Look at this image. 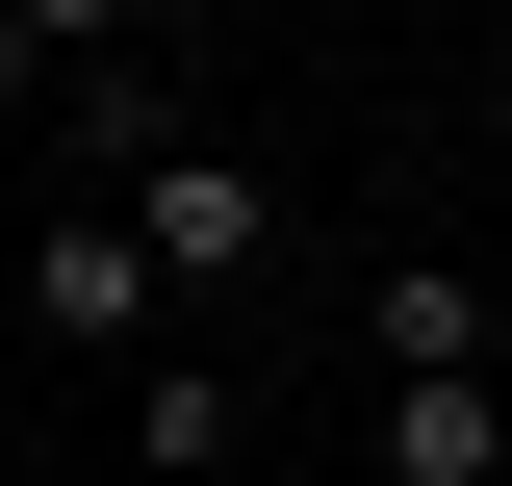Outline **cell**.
I'll return each mask as SVG.
<instances>
[{"label": "cell", "mask_w": 512, "mask_h": 486, "mask_svg": "<svg viewBox=\"0 0 512 486\" xmlns=\"http://www.w3.org/2000/svg\"><path fill=\"white\" fill-rule=\"evenodd\" d=\"M52 77H77V26H26V0H0V128L52 103Z\"/></svg>", "instance_id": "obj_6"}, {"label": "cell", "mask_w": 512, "mask_h": 486, "mask_svg": "<svg viewBox=\"0 0 512 486\" xmlns=\"http://www.w3.org/2000/svg\"><path fill=\"white\" fill-rule=\"evenodd\" d=\"M77 103H103V154H128V231H154V282H256V256H282V180H256L231 128H180L154 77H77Z\"/></svg>", "instance_id": "obj_1"}, {"label": "cell", "mask_w": 512, "mask_h": 486, "mask_svg": "<svg viewBox=\"0 0 512 486\" xmlns=\"http://www.w3.org/2000/svg\"><path fill=\"white\" fill-rule=\"evenodd\" d=\"M231 435H256V384H231V359H154V384H128V461H154V486H205Z\"/></svg>", "instance_id": "obj_5"}, {"label": "cell", "mask_w": 512, "mask_h": 486, "mask_svg": "<svg viewBox=\"0 0 512 486\" xmlns=\"http://www.w3.org/2000/svg\"><path fill=\"white\" fill-rule=\"evenodd\" d=\"M384 486H512V384H384Z\"/></svg>", "instance_id": "obj_4"}, {"label": "cell", "mask_w": 512, "mask_h": 486, "mask_svg": "<svg viewBox=\"0 0 512 486\" xmlns=\"http://www.w3.org/2000/svg\"><path fill=\"white\" fill-rule=\"evenodd\" d=\"M154 307H180V282H154L128 205H52V231H26V333H52V359H128V384H154Z\"/></svg>", "instance_id": "obj_2"}, {"label": "cell", "mask_w": 512, "mask_h": 486, "mask_svg": "<svg viewBox=\"0 0 512 486\" xmlns=\"http://www.w3.org/2000/svg\"><path fill=\"white\" fill-rule=\"evenodd\" d=\"M359 359H384V384H487V282H461V256L359 282Z\"/></svg>", "instance_id": "obj_3"}]
</instances>
